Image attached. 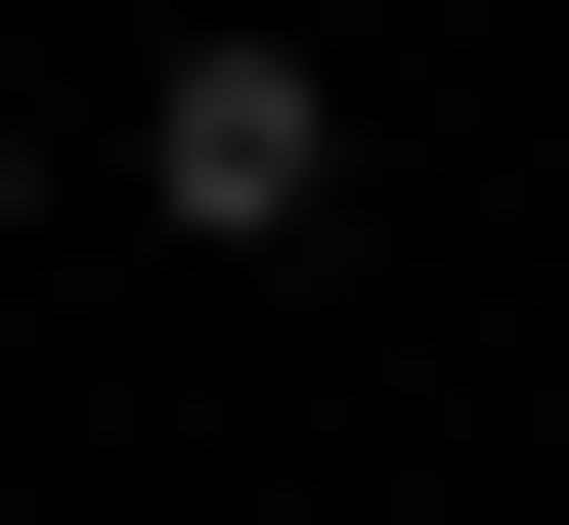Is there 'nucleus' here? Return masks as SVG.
Returning <instances> with one entry per match:
<instances>
[{
  "mask_svg": "<svg viewBox=\"0 0 569 525\" xmlns=\"http://www.w3.org/2000/svg\"><path fill=\"white\" fill-rule=\"evenodd\" d=\"M132 175L263 263V220H351V88H307V44H176V88H132Z\"/></svg>",
  "mask_w": 569,
  "mask_h": 525,
  "instance_id": "nucleus-1",
  "label": "nucleus"
},
{
  "mask_svg": "<svg viewBox=\"0 0 569 525\" xmlns=\"http://www.w3.org/2000/svg\"><path fill=\"white\" fill-rule=\"evenodd\" d=\"M0 263H44V132H0Z\"/></svg>",
  "mask_w": 569,
  "mask_h": 525,
  "instance_id": "nucleus-2",
  "label": "nucleus"
}]
</instances>
